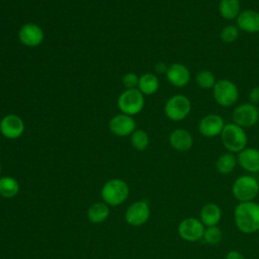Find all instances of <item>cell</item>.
Wrapping results in <instances>:
<instances>
[{
  "mask_svg": "<svg viewBox=\"0 0 259 259\" xmlns=\"http://www.w3.org/2000/svg\"><path fill=\"white\" fill-rule=\"evenodd\" d=\"M150 206L145 200H138L132 203L125 211V221L127 224L139 227L148 222L150 218Z\"/></svg>",
  "mask_w": 259,
  "mask_h": 259,
  "instance_id": "8fae6325",
  "label": "cell"
},
{
  "mask_svg": "<svg viewBox=\"0 0 259 259\" xmlns=\"http://www.w3.org/2000/svg\"><path fill=\"white\" fill-rule=\"evenodd\" d=\"M231 190L239 202L253 201L259 194V181L251 174H244L235 179Z\"/></svg>",
  "mask_w": 259,
  "mask_h": 259,
  "instance_id": "3957f363",
  "label": "cell"
},
{
  "mask_svg": "<svg viewBox=\"0 0 259 259\" xmlns=\"http://www.w3.org/2000/svg\"><path fill=\"white\" fill-rule=\"evenodd\" d=\"M0 132L7 139H17L24 132V122L16 114H7L0 121Z\"/></svg>",
  "mask_w": 259,
  "mask_h": 259,
  "instance_id": "9a60e30c",
  "label": "cell"
},
{
  "mask_svg": "<svg viewBox=\"0 0 259 259\" xmlns=\"http://www.w3.org/2000/svg\"><path fill=\"white\" fill-rule=\"evenodd\" d=\"M225 259H246L245 256L238 250H230L226 256Z\"/></svg>",
  "mask_w": 259,
  "mask_h": 259,
  "instance_id": "4dcf8cb0",
  "label": "cell"
},
{
  "mask_svg": "<svg viewBox=\"0 0 259 259\" xmlns=\"http://www.w3.org/2000/svg\"><path fill=\"white\" fill-rule=\"evenodd\" d=\"M193 137L185 128H176L169 136L170 146L177 152H187L193 146Z\"/></svg>",
  "mask_w": 259,
  "mask_h": 259,
  "instance_id": "ac0fdd59",
  "label": "cell"
},
{
  "mask_svg": "<svg viewBox=\"0 0 259 259\" xmlns=\"http://www.w3.org/2000/svg\"><path fill=\"white\" fill-rule=\"evenodd\" d=\"M238 165L250 174L259 173V149L246 147L237 154Z\"/></svg>",
  "mask_w": 259,
  "mask_h": 259,
  "instance_id": "7c38bea8",
  "label": "cell"
},
{
  "mask_svg": "<svg viewBox=\"0 0 259 259\" xmlns=\"http://www.w3.org/2000/svg\"><path fill=\"white\" fill-rule=\"evenodd\" d=\"M220 137L227 152L238 154L247 147L248 137L245 128L234 122L226 123Z\"/></svg>",
  "mask_w": 259,
  "mask_h": 259,
  "instance_id": "7a4b0ae2",
  "label": "cell"
},
{
  "mask_svg": "<svg viewBox=\"0 0 259 259\" xmlns=\"http://www.w3.org/2000/svg\"><path fill=\"white\" fill-rule=\"evenodd\" d=\"M217 82L215 76L209 70H200L195 75V83L197 87L203 90L212 89Z\"/></svg>",
  "mask_w": 259,
  "mask_h": 259,
  "instance_id": "d4e9b609",
  "label": "cell"
},
{
  "mask_svg": "<svg viewBox=\"0 0 259 259\" xmlns=\"http://www.w3.org/2000/svg\"><path fill=\"white\" fill-rule=\"evenodd\" d=\"M234 222L243 234H254L259 231V203L255 200L238 202L234 208Z\"/></svg>",
  "mask_w": 259,
  "mask_h": 259,
  "instance_id": "6da1fadb",
  "label": "cell"
},
{
  "mask_svg": "<svg viewBox=\"0 0 259 259\" xmlns=\"http://www.w3.org/2000/svg\"><path fill=\"white\" fill-rule=\"evenodd\" d=\"M238 165L237 156L231 152L222 154L215 161V169L220 174H231Z\"/></svg>",
  "mask_w": 259,
  "mask_h": 259,
  "instance_id": "7402d4cb",
  "label": "cell"
},
{
  "mask_svg": "<svg viewBox=\"0 0 259 259\" xmlns=\"http://www.w3.org/2000/svg\"><path fill=\"white\" fill-rule=\"evenodd\" d=\"M240 29L236 24H228L222 28L220 32V38L225 44H232L238 39Z\"/></svg>",
  "mask_w": 259,
  "mask_h": 259,
  "instance_id": "83f0119b",
  "label": "cell"
},
{
  "mask_svg": "<svg viewBox=\"0 0 259 259\" xmlns=\"http://www.w3.org/2000/svg\"><path fill=\"white\" fill-rule=\"evenodd\" d=\"M117 106L121 113L131 116L138 114L145 106L144 94L138 88L126 89L118 96Z\"/></svg>",
  "mask_w": 259,
  "mask_h": 259,
  "instance_id": "8992f818",
  "label": "cell"
},
{
  "mask_svg": "<svg viewBox=\"0 0 259 259\" xmlns=\"http://www.w3.org/2000/svg\"><path fill=\"white\" fill-rule=\"evenodd\" d=\"M248 97H249V102L258 106L259 105V86L253 87L250 90Z\"/></svg>",
  "mask_w": 259,
  "mask_h": 259,
  "instance_id": "f546056e",
  "label": "cell"
},
{
  "mask_svg": "<svg viewBox=\"0 0 259 259\" xmlns=\"http://www.w3.org/2000/svg\"><path fill=\"white\" fill-rule=\"evenodd\" d=\"M128 192V186L123 180L111 179L103 185L101 196L107 204L119 205L127 198Z\"/></svg>",
  "mask_w": 259,
  "mask_h": 259,
  "instance_id": "52a82bcc",
  "label": "cell"
},
{
  "mask_svg": "<svg viewBox=\"0 0 259 259\" xmlns=\"http://www.w3.org/2000/svg\"><path fill=\"white\" fill-rule=\"evenodd\" d=\"M139 78L140 77L135 73H127L122 77V84L126 89L138 88Z\"/></svg>",
  "mask_w": 259,
  "mask_h": 259,
  "instance_id": "f1b7e54d",
  "label": "cell"
},
{
  "mask_svg": "<svg viewBox=\"0 0 259 259\" xmlns=\"http://www.w3.org/2000/svg\"><path fill=\"white\" fill-rule=\"evenodd\" d=\"M19 40L26 47L34 48L39 46L44 38L45 33L40 26L35 23H26L22 25L18 31Z\"/></svg>",
  "mask_w": 259,
  "mask_h": 259,
  "instance_id": "5bb4252c",
  "label": "cell"
},
{
  "mask_svg": "<svg viewBox=\"0 0 259 259\" xmlns=\"http://www.w3.org/2000/svg\"><path fill=\"white\" fill-rule=\"evenodd\" d=\"M219 13L226 20H236L241 9L240 0H220Z\"/></svg>",
  "mask_w": 259,
  "mask_h": 259,
  "instance_id": "ffe728a7",
  "label": "cell"
},
{
  "mask_svg": "<svg viewBox=\"0 0 259 259\" xmlns=\"http://www.w3.org/2000/svg\"><path fill=\"white\" fill-rule=\"evenodd\" d=\"M222 208L215 202L205 203L199 211V220L204 225V227L218 226L222 220Z\"/></svg>",
  "mask_w": 259,
  "mask_h": 259,
  "instance_id": "d6986e66",
  "label": "cell"
},
{
  "mask_svg": "<svg viewBox=\"0 0 259 259\" xmlns=\"http://www.w3.org/2000/svg\"><path fill=\"white\" fill-rule=\"evenodd\" d=\"M236 25L246 33L259 32V12L254 9H244L236 19Z\"/></svg>",
  "mask_w": 259,
  "mask_h": 259,
  "instance_id": "e0dca14e",
  "label": "cell"
},
{
  "mask_svg": "<svg viewBox=\"0 0 259 259\" xmlns=\"http://www.w3.org/2000/svg\"><path fill=\"white\" fill-rule=\"evenodd\" d=\"M204 225L200 222L199 219L189 217L183 219L177 228L179 237L186 242H198L202 240L204 233Z\"/></svg>",
  "mask_w": 259,
  "mask_h": 259,
  "instance_id": "9c48e42d",
  "label": "cell"
},
{
  "mask_svg": "<svg viewBox=\"0 0 259 259\" xmlns=\"http://www.w3.org/2000/svg\"><path fill=\"white\" fill-rule=\"evenodd\" d=\"M19 191V184L17 180L10 176L0 178V195L6 198L14 197Z\"/></svg>",
  "mask_w": 259,
  "mask_h": 259,
  "instance_id": "cb8c5ba5",
  "label": "cell"
},
{
  "mask_svg": "<svg viewBox=\"0 0 259 259\" xmlns=\"http://www.w3.org/2000/svg\"><path fill=\"white\" fill-rule=\"evenodd\" d=\"M109 130L117 137L131 136L136 131V121L131 115L120 113L110 119Z\"/></svg>",
  "mask_w": 259,
  "mask_h": 259,
  "instance_id": "2e32d148",
  "label": "cell"
},
{
  "mask_svg": "<svg viewBox=\"0 0 259 259\" xmlns=\"http://www.w3.org/2000/svg\"><path fill=\"white\" fill-rule=\"evenodd\" d=\"M256 259H259V258H256Z\"/></svg>",
  "mask_w": 259,
  "mask_h": 259,
  "instance_id": "836d02e7",
  "label": "cell"
},
{
  "mask_svg": "<svg viewBox=\"0 0 259 259\" xmlns=\"http://www.w3.org/2000/svg\"><path fill=\"white\" fill-rule=\"evenodd\" d=\"M191 107V101L187 96L175 94L166 101L164 112L170 120L181 121L189 115Z\"/></svg>",
  "mask_w": 259,
  "mask_h": 259,
  "instance_id": "5b68a950",
  "label": "cell"
},
{
  "mask_svg": "<svg viewBox=\"0 0 259 259\" xmlns=\"http://www.w3.org/2000/svg\"><path fill=\"white\" fill-rule=\"evenodd\" d=\"M226 123L224 118L217 113H209L200 118L198 132L205 138H215L221 136Z\"/></svg>",
  "mask_w": 259,
  "mask_h": 259,
  "instance_id": "30bf717a",
  "label": "cell"
},
{
  "mask_svg": "<svg viewBox=\"0 0 259 259\" xmlns=\"http://www.w3.org/2000/svg\"><path fill=\"white\" fill-rule=\"evenodd\" d=\"M258 108H259V107H258Z\"/></svg>",
  "mask_w": 259,
  "mask_h": 259,
  "instance_id": "e575fe53",
  "label": "cell"
},
{
  "mask_svg": "<svg viewBox=\"0 0 259 259\" xmlns=\"http://www.w3.org/2000/svg\"><path fill=\"white\" fill-rule=\"evenodd\" d=\"M233 122L243 128L254 126L259 120V108L251 102H245L235 107L232 112Z\"/></svg>",
  "mask_w": 259,
  "mask_h": 259,
  "instance_id": "ba28073f",
  "label": "cell"
},
{
  "mask_svg": "<svg viewBox=\"0 0 259 259\" xmlns=\"http://www.w3.org/2000/svg\"><path fill=\"white\" fill-rule=\"evenodd\" d=\"M131 143L138 151H145L150 144V138L145 131L136 130L131 135Z\"/></svg>",
  "mask_w": 259,
  "mask_h": 259,
  "instance_id": "484cf974",
  "label": "cell"
},
{
  "mask_svg": "<svg viewBox=\"0 0 259 259\" xmlns=\"http://www.w3.org/2000/svg\"><path fill=\"white\" fill-rule=\"evenodd\" d=\"M166 78L168 82L177 88H183L188 85L191 79L189 69L181 63H173L168 66L166 72Z\"/></svg>",
  "mask_w": 259,
  "mask_h": 259,
  "instance_id": "4fadbf2b",
  "label": "cell"
},
{
  "mask_svg": "<svg viewBox=\"0 0 259 259\" xmlns=\"http://www.w3.org/2000/svg\"><path fill=\"white\" fill-rule=\"evenodd\" d=\"M109 215V208L103 202H96L92 204L88 209V219L91 223L99 224L104 221Z\"/></svg>",
  "mask_w": 259,
  "mask_h": 259,
  "instance_id": "603a6c76",
  "label": "cell"
},
{
  "mask_svg": "<svg viewBox=\"0 0 259 259\" xmlns=\"http://www.w3.org/2000/svg\"><path fill=\"white\" fill-rule=\"evenodd\" d=\"M155 69H156V71H157L158 73H160V74H163V73L166 74L167 69H168V66H166V64L163 63V62H159L158 64H156Z\"/></svg>",
  "mask_w": 259,
  "mask_h": 259,
  "instance_id": "1f68e13d",
  "label": "cell"
},
{
  "mask_svg": "<svg viewBox=\"0 0 259 259\" xmlns=\"http://www.w3.org/2000/svg\"><path fill=\"white\" fill-rule=\"evenodd\" d=\"M224 237V233L219 226L205 227L202 240L208 245H217L219 244Z\"/></svg>",
  "mask_w": 259,
  "mask_h": 259,
  "instance_id": "4316f807",
  "label": "cell"
},
{
  "mask_svg": "<svg viewBox=\"0 0 259 259\" xmlns=\"http://www.w3.org/2000/svg\"><path fill=\"white\" fill-rule=\"evenodd\" d=\"M211 90L214 101L222 107H231L235 105L239 99V89L231 80H217Z\"/></svg>",
  "mask_w": 259,
  "mask_h": 259,
  "instance_id": "277c9868",
  "label": "cell"
},
{
  "mask_svg": "<svg viewBox=\"0 0 259 259\" xmlns=\"http://www.w3.org/2000/svg\"><path fill=\"white\" fill-rule=\"evenodd\" d=\"M160 86L158 77L152 73H145L139 78L138 89L144 95H153L155 94Z\"/></svg>",
  "mask_w": 259,
  "mask_h": 259,
  "instance_id": "44dd1931",
  "label": "cell"
},
{
  "mask_svg": "<svg viewBox=\"0 0 259 259\" xmlns=\"http://www.w3.org/2000/svg\"><path fill=\"white\" fill-rule=\"evenodd\" d=\"M0 172H1V164H0Z\"/></svg>",
  "mask_w": 259,
  "mask_h": 259,
  "instance_id": "d6a6232c",
  "label": "cell"
}]
</instances>
